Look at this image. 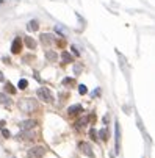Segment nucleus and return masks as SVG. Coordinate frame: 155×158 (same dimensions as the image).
<instances>
[{"instance_id":"obj_4","label":"nucleus","mask_w":155,"mask_h":158,"mask_svg":"<svg viewBox=\"0 0 155 158\" xmlns=\"http://www.w3.org/2000/svg\"><path fill=\"white\" fill-rule=\"evenodd\" d=\"M36 125H38V121H35V119H30V121H24V122L21 124V128L22 130H31V128H35Z\"/></svg>"},{"instance_id":"obj_10","label":"nucleus","mask_w":155,"mask_h":158,"mask_svg":"<svg viewBox=\"0 0 155 158\" xmlns=\"http://www.w3.org/2000/svg\"><path fill=\"white\" fill-rule=\"evenodd\" d=\"M88 122H89L88 116H83V117H80V119L77 121L75 125H77V127H85V125H88Z\"/></svg>"},{"instance_id":"obj_12","label":"nucleus","mask_w":155,"mask_h":158,"mask_svg":"<svg viewBox=\"0 0 155 158\" xmlns=\"http://www.w3.org/2000/svg\"><path fill=\"white\" fill-rule=\"evenodd\" d=\"M5 89H6L8 94H14V92H16V89H14V86H13L11 83H6V85H5Z\"/></svg>"},{"instance_id":"obj_17","label":"nucleus","mask_w":155,"mask_h":158,"mask_svg":"<svg viewBox=\"0 0 155 158\" xmlns=\"http://www.w3.org/2000/svg\"><path fill=\"white\" fill-rule=\"evenodd\" d=\"M0 103H2V105H8V97L5 94H0Z\"/></svg>"},{"instance_id":"obj_15","label":"nucleus","mask_w":155,"mask_h":158,"mask_svg":"<svg viewBox=\"0 0 155 158\" xmlns=\"http://www.w3.org/2000/svg\"><path fill=\"white\" fill-rule=\"evenodd\" d=\"M38 27H39V24L36 20H31L30 24H28V28L31 30V31H35V30H38Z\"/></svg>"},{"instance_id":"obj_21","label":"nucleus","mask_w":155,"mask_h":158,"mask_svg":"<svg viewBox=\"0 0 155 158\" xmlns=\"http://www.w3.org/2000/svg\"><path fill=\"white\" fill-rule=\"evenodd\" d=\"M3 125H5V122H3V121H0V128H3Z\"/></svg>"},{"instance_id":"obj_2","label":"nucleus","mask_w":155,"mask_h":158,"mask_svg":"<svg viewBox=\"0 0 155 158\" xmlns=\"http://www.w3.org/2000/svg\"><path fill=\"white\" fill-rule=\"evenodd\" d=\"M36 94H38V97L41 99V100H44V102H53V97H52V94H50V91L47 88H39L38 91H36Z\"/></svg>"},{"instance_id":"obj_20","label":"nucleus","mask_w":155,"mask_h":158,"mask_svg":"<svg viewBox=\"0 0 155 158\" xmlns=\"http://www.w3.org/2000/svg\"><path fill=\"white\" fill-rule=\"evenodd\" d=\"M2 133H3V136H5V138H10V136H11V135H10V132H8V130H5V128L2 130Z\"/></svg>"},{"instance_id":"obj_6","label":"nucleus","mask_w":155,"mask_h":158,"mask_svg":"<svg viewBox=\"0 0 155 158\" xmlns=\"http://www.w3.org/2000/svg\"><path fill=\"white\" fill-rule=\"evenodd\" d=\"M22 50V39L21 38H16L13 41V46H11V52L13 53H19Z\"/></svg>"},{"instance_id":"obj_8","label":"nucleus","mask_w":155,"mask_h":158,"mask_svg":"<svg viewBox=\"0 0 155 158\" xmlns=\"http://www.w3.org/2000/svg\"><path fill=\"white\" fill-rule=\"evenodd\" d=\"M53 41H55V39H53L52 35H47V33H45V35L41 36V42H42L44 46H49V44H52Z\"/></svg>"},{"instance_id":"obj_22","label":"nucleus","mask_w":155,"mask_h":158,"mask_svg":"<svg viewBox=\"0 0 155 158\" xmlns=\"http://www.w3.org/2000/svg\"><path fill=\"white\" fill-rule=\"evenodd\" d=\"M0 80H3V74H2V72H0Z\"/></svg>"},{"instance_id":"obj_11","label":"nucleus","mask_w":155,"mask_h":158,"mask_svg":"<svg viewBox=\"0 0 155 158\" xmlns=\"http://www.w3.org/2000/svg\"><path fill=\"white\" fill-rule=\"evenodd\" d=\"M61 58L64 60V63H72V56H71L67 52H63V53H61Z\"/></svg>"},{"instance_id":"obj_5","label":"nucleus","mask_w":155,"mask_h":158,"mask_svg":"<svg viewBox=\"0 0 155 158\" xmlns=\"http://www.w3.org/2000/svg\"><path fill=\"white\" fill-rule=\"evenodd\" d=\"M79 149L85 153V155H88V157H93V155H94V153H93V149H91V146H89L88 142H80V144H79Z\"/></svg>"},{"instance_id":"obj_1","label":"nucleus","mask_w":155,"mask_h":158,"mask_svg":"<svg viewBox=\"0 0 155 158\" xmlns=\"http://www.w3.org/2000/svg\"><path fill=\"white\" fill-rule=\"evenodd\" d=\"M19 108L25 113H35L38 110V103H36L33 99H21L19 102Z\"/></svg>"},{"instance_id":"obj_9","label":"nucleus","mask_w":155,"mask_h":158,"mask_svg":"<svg viewBox=\"0 0 155 158\" xmlns=\"http://www.w3.org/2000/svg\"><path fill=\"white\" fill-rule=\"evenodd\" d=\"M25 46L28 47V49H31V50H33V49H36V42H35V39L33 38H30V36H25Z\"/></svg>"},{"instance_id":"obj_14","label":"nucleus","mask_w":155,"mask_h":158,"mask_svg":"<svg viewBox=\"0 0 155 158\" xmlns=\"http://www.w3.org/2000/svg\"><path fill=\"white\" fill-rule=\"evenodd\" d=\"M45 55H47V58H49V60H52V61H57V53H55V52H52V50H47V53H45Z\"/></svg>"},{"instance_id":"obj_16","label":"nucleus","mask_w":155,"mask_h":158,"mask_svg":"<svg viewBox=\"0 0 155 158\" xmlns=\"http://www.w3.org/2000/svg\"><path fill=\"white\" fill-rule=\"evenodd\" d=\"M17 86H19V89H27V86H28V82H27V80H19V85H17Z\"/></svg>"},{"instance_id":"obj_3","label":"nucleus","mask_w":155,"mask_h":158,"mask_svg":"<svg viewBox=\"0 0 155 158\" xmlns=\"http://www.w3.org/2000/svg\"><path fill=\"white\" fill-rule=\"evenodd\" d=\"M45 155V149L42 146H38V147H33L28 150V157L30 158H42Z\"/></svg>"},{"instance_id":"obj_18","label":"nucleus","mask_w":155,"mask_h":158,"mask_svg":"<svg viewBox=\"0 0 155 158\" xmlns=\"http://www.w3.org/2000/svg\"><path fill=\"white\" fill-rule=\"evenodd\" d=\"M79 92L80 94H86V92H88V89H86L85 85H80V86H79Z\"/></svg>"},{"instance_id":"obj_19","label":"nucleus","mask_w":155,"mask_h":158,"mask_svg":"<svg viewBox=\"0 0 155 158\" xmlns=\"http://www.w3.org/2000/svg\"><path fill=\"white\" fill-rule=\"evenodd\" d=\"M99 136H102V139H108V133H107V130H100V133H99Z\"/></svg>"},{"instance_id":"obj_13","label":"nucleus","mask_w":155,"mask_h":158,"mask_svg":"<svg viewBox=\"0 0 155 158\" xmlns=\"http://www.w3.org/2000/svg\"><path fill=\"white\" fill-rule=\"evenodd\" d=\"M63 85H64V86H74V85H75V80H72V78H64V80H63Z\"/></svg>"},{"instance_id":"obj_7","label":"nucleus","mask_w":155,"mask_h":158,"mask_svg":"<svg viewBox=\"0 0 155 158\" xmlns=\"http://www.w3.org/2000/svg\"><path fill=\"white\" fill-rule=\"evenodd\" d=\"M81 111H83V108H81V105H74V107H71L69 110H67V113H69V116H79Z\"/></svg>"}]
</instances>
